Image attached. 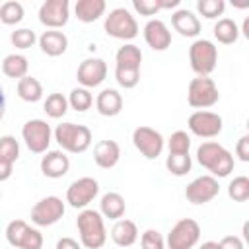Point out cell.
I'll return each instance as SVG.
<instances>
[{"label": "cell", "mask_w": 249, "mask_h": 249, "mask_svg": "<svg viewBox=\"0 0 249 249\" xmlns=\"http://www.w3.org/2000/svg\"><path fill=\"white\" fill-rule=\"evenodd\" d=\"M99 195V183L93 177H80L76 181H72L66 189V202L76 208V210H84L88 208L89 202H93V198Z\"/></svg>", "instance_id": "8fae6325"}, {"label": "cell", "mask_w": 249, "mask_h": 249, "mask_svg": "<svg viewBox=\"0 0 249 249\" xmlns=\"http://www.w3.org/2000/svg\"><path fill=\"white\" fill-rule=\"evenodd\" d=\"M165 167H167V171H169L171 175L183 177V175H187V173L191 171L193 160H191L189 154H169V156L165 158Z\"/></svg>", "instance_id": "4dcf8cb0"}, {"label": "cell", "mask_w": 249, "mask_h": 249, "mask_svg": "<svg viewBox=\"0 0 249 249\" xmlns=\"http://www.w3.org/2000/svg\"><path fill=\"white\" fill-rule=\"evenodd\" d=\"M228 196L233 202H245L249 200V177L247 175H237L233 181L228 185Z\"/></svg>", "instance_id": "d6a6232c"}, {"label": "cell", "mask_w": 249, "mask_h": 249, "mask_svg": "<svg viewBox=\"0 0 249 249\" xmlns=\"http://www.w3.org/2000/svg\"><path fill=\"white\" fill-rule=\"evenodd\" d=\"M39 49L47 56H60L68 49V37L60 29H47L37 37Z\"/></svg>", "instance_id": "d6986e66"}, {"label": "cell", "mask_w": 249, "mask_h": 249, "mask_svg": "<svg viewBox=\"0 0 249 249\" xmlns=\"http://www.w3.org/2000/svg\"><path fill=\"white\" fill-rule=\"evenodd\" d=\"M39 21L47 29H60L70 19V2L68 0H45L39 6Z\"/></svg>", "instance_id": "5bb4252c"}, {"label": "cell", "mask_w": 249, "mask_h": 249, "mask_svg": "<svg viewBox=\"0 0 249 249\" xmlns=\"http://www.w3.org/2000/svg\"><path fill=\"white\" fill-rule=\"evenodd\" d=\"M235 156L241 161H249V134H243L235 144Z\"/></svg>", "instance_id": "ee69618b"}, {"label": "cell", "mask_w": 249, "mask_h": 249, "mask_svg": "<svg viewBox=\"0 0 249 249\" xmlns=\"http://www.w3.org/2000/svg\"><path fill=\"white\" fill-rule=\"evenodd\" d=\"M123 95L113 88L101 89L95 97V109L103 117H117L123 111Z\"/></svg>", "instance_id": "44dd1931"}, {"label": "cell", "mask_w": 249, "mask_h": 249, "mask_svg": "<svg viewBox=\"0 0 249 249\" xmlns=\"http://www.w3.org/2000/svg\"><path fill=\"white\" fill-rule=\"evenodd\" d=\"M140 247L142 249H165V239L158 230H146L140 235Z\"/></svg>", "instance_id": "ab89813d"}, {"label": "cell", "mask_w": 249, "mask_h": 249, "mask_svg": "<svg viewBox=\"0 0 249 249\" xmlns=\"http://www.w3.org/2000/svg\"><path fill=\"white\" fill-rule=\"evenodd\" d=\"M66 212V204L62 202L60 196H45L39 202H35V206L31 208V222L37 228H49L54 226Z\"/></svg>", "instance_id": "9c48e42d"}, {"label": "cell", "mask_w": 249, "mask_h": 249, "mask_svg": "<svg viewBox=\"0 0 249 249\" xmlns=\"http://www.w3.org/2000/svg\"><path fill=\"white\" fill-rule=\"evenodd\" d=\"M218 247L220 249H245V243L239 235H224L218 241Z\"/></svg>", "instance_id": "7bdbcfd3"}, {"label": "cell", "mask_w": 249, "mask_h": 249, "mask_svg": "<svg viewBox=\"0 0 249 249\" xmlns=\"http://www.w3.org/2000/svg\"><path fill=\"white\" fill-rule=\"evenodd\" d=\"M171 25L181 37H189V39H198L202 29L198 16L187 8H177L171 14Z\"/></svg>", "instance_id": "e0dca14e"}, {"label": "cell", "mask_w": 249, "mask_h": 249, "mask_svg": "<svg viewBox=\"0 0 249 249\" xmlns=\"http://www.w3.org/2000/svg\"><path fill=\"white\" fill-rule=\"evenodd\" d=\"M27 70H29V60L19 53H10L2 60V72L8 78L21 80L27 76Z\"/></svg>", "instance_id": "484cf974"}, {"label": "cell", "mask_w": 249, "mask_h": 249, "mask_svg": "<svg viewBox=\"0 0 249 249\" xmlns=\"http://www.w3.org/2000/svg\"><path fill=\"white\" fill-rule=\"evenodd\" d=\"M76 228L80 235V245L86 249H101L107 241V230H105V218L99 214V210L84 208L80 210L76 218Z\"/></svg>", "instance_id": "7a4b0ae2"}, {"label": "cell", "mask_w": 249, "mask_h": 249, "mask_svg": "<svg viewBox=\"0 0 249 249\" xmlns=\"http://www.w3.org/2000/svg\"><path fill=\"white\" fill-rule=\"evenodd\" d=\"M187 126H189L191 134H195L198 138H214L222 132L224 121L214 111H195L189 115Z\"/></svg>", "instance_id": "7c38bea8"}, {"label": "cell", "mask_w": 249, "mask_h": 249, "mask_svg": "<svg viewBox=\"0 0 249 249\" xmlns=\"http://www.w3.org/2000/svg\"><path fill=\"white\" fill-rule=\"evenodd\" d=\"M142 33H144L146 45L152 51L161 53V51H167L171 47V31L165 25V21H161V19H156V18L148 19L144 29H142Z\"/></svg>", "instance_id": "2e32d148"}, {"label": "cell", "mask_w": 249, "mask_h": 249, "mask_svg": "<svg viewBox=\"0 0 249 249\" xmlns=\"http://www.w3.org/2000/svg\"><path fill=\"white\" fill-rule=\"evenodd\" d=\"M18 158H19V142L16 140V136L12 134L0 136V160L8 163H16Z\"/></svg>", "instance_id": "8d00e7d4"}, {"label": "cell", "mask_w": 249, "mask_h": 249, "mask_svg": "<svg viewBox=\"0 0 249 249\" xmlns=\"http://www.w3.org/2000/svg\"><path fill=\"white\" fill-rule=\"evenodd\" d=\"M105 78H107V62L103 58H97V56L82 60L78 66V72H76L78 84L86 89L101 86L105 82Z\"/></svg>", "instance_id": "9a60e30c"}, {"label": "cell", "mask_w": 249, "mask_h": 249, "mask_svg": "<svg viewBox=\"0 0 249 249\" xmlns=\"http://www.w3.org/2000/svg\"><path fill=\"white\" fill-rule=\"evenodd\" d=\"M140 64H142V51L134 43H124L115 53V68L140 70Z\"/></svg>", "instance_id": "d4e9b609"}, {"label": "cell", "mask_w": 249, "mask_h": 249, "mask_svg": "<svg viewBox=\"0 0 249 249\" xmlns=\"http://www.w3.org/2000/svg\"><path fill=\"white\" fill-rule=\"evenodd\" d=\"M158 4H160V10H175L179 8L181 0H158Z\"/></svg>", "instance_id": "7dc6e473"}, {"label": "cell", "mask_w": 249, "mask_h": 249, "mask_svg": "<svg viewBox=\"0 0 249 249\" xmlns=\"http://www.w3.org/2000/svg\"><path fill=\"white\" fill-rule=\"evenodd\" d=\"M111 239L115 245L119 247H130L136 243L138 239V228L132 220H126V218H121L115 222V226L111 228Z\"/></svg>", "instance_id": "603a6c76"}, {"label": "cell", "mask_w": 249, "mask_h": 249, "mask_svg": "<svg viewBox=\"0 0 249 249\" xmlns=\"http://www.w3.org/2000/svg\"><path fill=\"white\" fill-rule=\"evenodd\" d=\"M18 97L23 99L25 103H37L43 99V86L37 78L25 76L18 80Z\"/></svg>", "instance_id": "83f0119b"}, {"label": "cell", "mask_w": 249, "mask_h": 249, "mask_svg": "<svg viewBox=\"0 0 249 249\" xmlns=\"http://www.w3.org/2000/svg\"><path fill=\"white\" fill-rule=\"evenodd\" d=\"M115 80L121 88L132 89L140 82V70H130V68H115Z\"/></svg>", "instance_id": "f35d334b"}, {"label": "cell", "mask_w": 249, "mask_h": 249, "mask_svg": "<svg viewBox=\"0 0 249 249\" xmlns=\"http://www.w3.org/2000/svg\"><path fill=\"white\" fill-rule=\"evenodd\" d=\"M132 144L146 160H156L165 148V138L152 126H136L132 130Z\"/></svg>", "instance_id": "30bf717a"}, {"label": "cell", "mask_w": 249, "mask_h": 249, "mask_svg": "<svg viewBox=\"0 0 249 249\" xmlns=\"http://www.w3.org/2000/svg\"><path fill=\"white\" fill-rule=\"evenodd\" d=\"M70 169V158L62 150H49L41 158V173L49 179H60Z\"/></svg>", "instance_id": "ac0fdd59"}, {"label": "cell", "mask_w": 249, "mask_h": 249, "mask_svg": "<svg viewBox=\"0 0 249 249\" xmlns=\"http://www.w3.org/2000/svg\"><path fill=\"white\" fill-rule=\"evenodd\" d=\"M167 150L169 154H189L191 150V134L187 130H175L167 140Z\"/></svg>", "instance_id": "d590c367"}, {"label": "cell", "mask_w": 249, "mask_h": 249, "mask_svg": "<svg viewBox=\"0 0 249 249\" xmlns=\"http://www.w3.org/2000/svg\"><path fill=\"white\" fill-rule=\"evenodd\" d=\"M214 39L222 45H233L239 39V25L231 18H220L214 23Z\"/></svg>", "instance_id": "4316f807"}, {"label": "cell", "mask_w": 249, "mask_h": 249, "mask_svg": "<svg viewBox=\"0 0 249 249\" xmlns=\"http://www.w3.org/2000/svg\"><path fill=\"white\" fill-rule=\"evenodd\" d=\"M21 138L29 152L45 154L53 142V128L43 119H31L21 126Z\"/></svg>", "instance_id": "ba28073f"}, {"label": "cell", "mask_w": 249, "mask_h": 249, "mask_svg": "<svg viewBox=\"0 0 249 249\" xmlns=\"http://www.w3.org/2000/svg\"><path fill=\"white\" fill-rule=\"evenodd\" d=\"M4 113H6V95H4V89L0 86V121H2Z\"/></svg>", "instance_id": "c3c4849f"}, {"label": "cell", "mask_w": 249, "mask_h": 249, "mask_svg": "<svg viewBox=\"0 0 249 249\" xmlns=\"http://www.w3.org/2000/svg\"><path fill=\"white\" fill-rule=\"evenodd\" d=\"M196 161L210 171L212 177L222 179L233 171V154L214 140H206L196 148Z\"/></svg>", "instance_id": "6da1fadb"}, {"label": "cell", "mask_w": 249, "mask_h": 249, "mask_svg": "<svg viewBox=\"0 0 249 249\" xmlns=\"http://www.w3.org/2000/svg\"><path fill=\"white\" fill-rule=\"evenodd\" d=\"M126 212V202L123 198V195L115 193V191H109L101 196L99 200V214L103 218H109V220H121Z\"/></svg>", "instance_id": "7402d4cb"}, {"label": "cell", "mask_w": 249, "mask_h": 249, "mask_svg": "<svg viewBox=\"0 0 249 249\" xmlns=\"http://www.w3.org/2000/svg\"><path fill=\"white\" fill-rule=\"evenodd\" d=\"M0 200H2V193H0Z\"/></svg>", "instance_id": "f907efd6"}, {"label": "cell", "mask_w": 249, "mask_h": 249, "mask_svg": "<svg viewBox=\"0 0 249 249\" xmlns=\"http://www.w3.org/2000/svg\"><path fill=\"white\" fill-rule=\"evenodd\" d=\"M220 99V91L216 82L210 76H196L189 82L187 88V101L196 111H206L208 107H214Z\"/></svg>", "instance_id": "5b68a950"}, {"label": "cell", "mask_w": 249, "mask_h": 249, "mask_svg": "<svg viewBox=\"0 0 249 249\" xmlns=\"http://www.w3.org/2000/svg\"><path fill=\"white\" fill-rule=\"evenodd\" d=\"M200 239V226L193 218H181L165 237L167 249H195Z\"/></svg>", "instance_id": "52a82bcc"}, {"label": "cell", "mask_w": 249, "mask_h": 249, "mask_svg": "<svg viewBox=\"0 0 249 249\" xmlns=\"http://www.w3.org/2000/svg\"><path fill=\"white\" fill-rule=\"evenodd\" d=\"M226 10V2L224 0H198L196 2V12L206 18V19H220V16Z\"/></svg>", "instance_id": "74e56055"}, {"label": "cell", "mask_w": 249, "mask_h": 249, "mask_svg": "<svg viewBox=\"0 0 249 249\" xmlns=\"http://www.w3.org/2000/svg\"><path fill=\"white\" fill-rule=\"evenodd\" d=\"M220 195V183L212 175H200L193 179L185 189V198L191 204H206Z\"/></svg>", "instance_id": "4fadbf2b"}, {"label": "cell", "mask_w": 249, "mask_h": 249, "mask_svg": "<svg viewBox=\"0 0 249 249\" xmlns=\"http://www.w3.org/2000/svg\"><path fill=\"white\" fill-rule=\"evenodd\" d=\"M53 138L56 140L58 148L68 154H84L91 146V130L86 124L76 123H60L53 130Z\"/></svg>", "instance_id": "3957f363"}, {"label": "cell", "mask_w": 249, "mask_h": 249, "mask_svg": "<svg viewBox=\"0 0 249 249\" xmlns=\"http://www.w3.org/2000/svg\"><path fill=\"white\" fill-rule=\"evenodd\" d=\"M198 249H220V247H218V241H204L198 245Z\"/></svg>", "instance_id": "681fc988"}, {"label": "cell", "mask_w": 249, "mask_h": 249, "mask_svg": "<svg viewBox=\"0 0 249 249\" xmlns=\"http://www.w3.org/2000/svg\"><path fill=\"white\" fill-rule=\"evenodd\" d=\"M66 99H68V107H72V109L78 111V113H84V111H88V109L93 105V95H91V91L86 89V88H82V86H80V88H74Z\"/></svg>", "instance_id": "1f68e13d"}, {"label": "cell", "mask_w": 249, "mask_h": 249, "mask_svg": "<svg viewBox=\"0 0 249 249\" xmlns=\"http://www.w3.org/2000/svg\"><path fill=\"white\" fill-rule=\"evenodd\" d=\"M132 8H134V12H136V14L146 16V18L156 16L158 12H161V10H160L158 0H132Z\"/></svg>", "instance_id": "60d3db41"}, {"label": "cell", "mask_w": 249, "mask_h": 249, "mask_svg": "<svg viewBox=\"0 0 249 249\" xmlns=\"http://www.w3.org/2000/svg\"><path fill=\"white\" fill-rule=\"evenodd\" d=\"M14 173V163H8V161H2L0 160V183L2 181H8Z\"/></svg>", "instance_id": "bcb514c9"}, {"label": "cell", "mask_w": 249, "mask_h": 249, "mask_svg": "<svg viewBox=\"0 0 249 249\" xmlns=\"http://www.w3.org/2000/svg\"><path fill=\"white\" fill-rule=\"evenodd\" d=\"M54 249H82V245L74 237H60L56 241V247Z\"/></svg>", "instance_id": "f6af8a7d"}, {"label": "cell", "mask_w": 249, "mask_h": 249, "mask_svg": "<svg viewBox=\"0 0 249 249\" xmlns=\"http://www.w3.org/2000/svg\"><path fill=\"white\" fill-rule=\"evenodd\" d=\"M103 29H105V33L109 37L121 39V41H132L140 31L136 18L126 8H113L105 16Z\"/></svg>", "instance_id": "277c9868"}, {"label": "cell", "mask_w": 249, "mask_h": 249, "mask_svg": "<svg viewBox=\"0 0 249 249\" xmlns=\"http://www.w3.org/2000/svg\"><path fill=\"white\" fill-rule=\"evenodd\" d=\"M189 62L196 76H210L218 64V49L210 39H195L189 47Z\"/></svg>", "instance_id": "8992f818"}, {"label": "cell", "mask_w": 249, "mask_h": 249, "mask_svg": "<svg viewBox=\"0 0 249 249\" xmlns=\"http://www.w3.org/2000/svg\"><path fill=\"white\" fill-rule=\"evenodd\" d=\"M43 111H45L47 117H51V119H60V117H64L66 111H68V99H66L62 93L54 91V93L47 95V99L43 101Z\"/></svg>", "instance_id": "f1b7e54d"}, {"label": "cell", "mask_w": 249, "mask_h": 249, "mask_svg": "<svg viewBox=\"0 0 249 249\" xmlns=\"http://www.w3.org/2000/svg\"><path fill=\"white\" fill-rule=\"evenodd\" d=\"M107 10L105 0H78L74 4V16L82 23H93L97 21Z\"/></svg>", "instance_id": "cb8c5ba5"}, {"label": "cell", "mask_w": 249, "mask_h": 249, "mask_svg": "<svg viewBox=\"0 0 249 249\" xmlns=\"http://www.w3.org/2000/svg\"><path fill=\"white\" fill-rule=\"evenodd\" d=\"M19 249H43V233L37 228H31L29 226V230H27V233H25Z\"/></svg>", "instance_id": "b9f144b4"}, {"label": "cell", "mask_w": 249, "mask_h": 249, "mask_svg": "<svg viewBox=\"0 0 249 249\" xmlns=\"http://www.w3.org/2000/svg\"><path fill=\"white\" fill-rule=\"evenodd\" d=\"M121 160V146L115 140H99L93 146V161L101 169H113Z\"/></svg>", "instance_id": "ffe728a7"}, {"label": "cell", "mask_w": 249, "mask_h": 249, "mask_svg": "<svg viewBox=\"0 0 249 249\" xmlns=\"http://www.w3.org/2000/svg\"><path fill=\"white\" fill-rule=\"evenodd\" d=\"M27 230H29V224L25 220H12L6 226V239H8V243L14 249H19V245H21Z\"/></svg>", "instance_id": "836d02e7"}, {"label": "cell", "mask_w": 249, "mask_h": 249, "mask_svg": "<svg viewBox=\"0 0 249 249\" xmlns=\"http://www.w3.org/2000/svg\"><path fill=\"white\" fill-rule=\"evenodd\" d=\"M10 43L19 49V51H25V49H31L35 43H37V35L33 29L29 27H19V29H14L10 33Z\"/></svg>", "instance_id": "e575fe53"}, {"label": "cell", "mask_w": 249, "mask_h": 249, "mask_svg": "<svg viewBox=\"0 0 249 249\" xmlns=\"http://www.w3.org/2000/svg\"><path fill=\"white\" fill-rule=\"evenodd\" d=\"M25 16L23 4L18 0H8L0 6V21L4 25H18Z\"/></svg>", "instance_id": "f546056e"}]
</instances>
